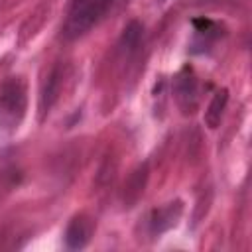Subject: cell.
<instances>
[{"instance_id": "obj_1", "label": "cell", "mask_w": 252, "mask_h": 252, "mask_svg": "<svg viewBox=\"0 0 252 252\" xmlns=\"http://www.w3.org/2000/svg\"><path fill=\"white\" fill-rule=\"evenodd\" d=\"M110 4L112 0H73L63 22V37L77 39L85 35L93 26L98 24Z\"/></svg>"}, {"instance_id": "obj_2", "label": "cell", "mask_w": 252, "mask_h": 252, "mask_svg": "<svg viewBox=\"0 0 252 252\" xmlns=\"http://www.w3.org/2000/svg\"><path fill=\"white\" fill-rule=\"evenodd\" d=\"M28 108L26 85L12 77L0 85V128L14 132L24 120Z\"/></svg>"}, {"instance_id": "obj_3", "label": "cell", "mask_w": 252, "mask_h": 252, "mask_svg": "<svg viewBox=\"0 0 252 252\" xmlns=\"http://www.w3.org/2000/svg\"><path fill=\"white\" fill-rule=\"evenodd\" d=\"M173 94H175L177 106L181 108L183 114H191L197 108V100H199L197 79H195L191 69L185 67L175 75V79H173Z\"/></svg>"}, {"instance_id": "obj_4", "label": "cell", "mask_w": 252, "mask_h": 252, "mask_svg": "<svg viewBox=\"0 0 252 252\" xmlns=\"http://www.w3.org/2000/svg\"><path fill=\"white\" fill-rule=\"evenodd\" d=\"M93 230H94L93 219L87 217V215H77L69 222V226L65 230V244H67V248H71V250L85 248L89 244L91 236H93Z\"/></svg>"}, {"instance_id": "obj_5", "label": "cell", "mask_w": 252, "mask_h": 252, "mask_svg": "<svg viewBox=\"0 0 252 252\" xmlns=\"http://www.w3.org/2000/svg\"><path fill=\"white\" fill-rule=\"evenodd\" d=\"M183 213V203L181 201H171L159 209H154L150 215V230L152 234H161L165 230H169L171 226H175L181 219Z\"/></svg>"}, {"instance_id": "obj_6", "label": "cell", "mask_w": 252, "mask_h": 252, "mask_svg": "<svg viewBox=\"0 0 252 252\" xmlns=\"http://www.w3.org/2000/svg\"><path fill=\"white\" fill-rule=\"evenodd\" d=\"M226 100H228L226 89L219 91V93L213 96V100H211V104H209V108H207V112H205V122H207L209 128H217V126H219L220 116H222V110H224V106H226Z\"/></svg>"}, {"instance_id": "obj_7", "label": "cell", "mask_w": 252, "mask_h": 252, "mask_svg": "<svg viewBox=\"0 0 252 252\" xmlns=\"http://www.w3.org/2000/svg\"><path fill=\"white\" fill-rule=\"evenodd\" d=\"M57 85H59V75H57V71H53V73L49 75V79H47V89H43L41 98H39V108H41V112H45V110L51 106L53 98L57 96Z\"/></svg>"}, {"instance_id": "obj_8", "label": "cell", "mask_w": 252, "mask_h": 252, "mask_svg": "<svg viewBox=\"0 0 252 252\" xmlns=\"http://www.w3.org/2000/svg\"><path fill=\"white\" fill-rule=\"evenodd\" d=\"M140 35H142V26L138 22H132L124 28V33H122V47L126 51H132L138 47L140 43Z\"/></svg>"}]
</instances>
